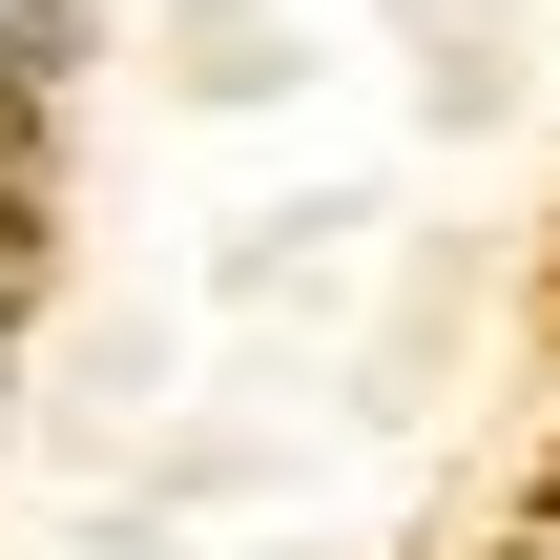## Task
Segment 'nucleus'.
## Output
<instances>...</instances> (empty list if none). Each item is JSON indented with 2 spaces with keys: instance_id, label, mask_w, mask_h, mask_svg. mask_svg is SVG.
Returning a JSON list of instances; mask_svg holds the SVG:
<instances>
[{
  "instance_id": "1",
  "label": "nucleus",
  "mask_w": 560,
  "mask_h": 560,
  "mask_svg": "<svg viewBox=\"0 0 560 560\" xmlns=\"http://www.w3.org/2000/svg\"><path fill=\"white\" fill-rule=\"evenodd\" d=\"M62 62V0H0V83H42Z\"/></svg>"
}]
</instances>
